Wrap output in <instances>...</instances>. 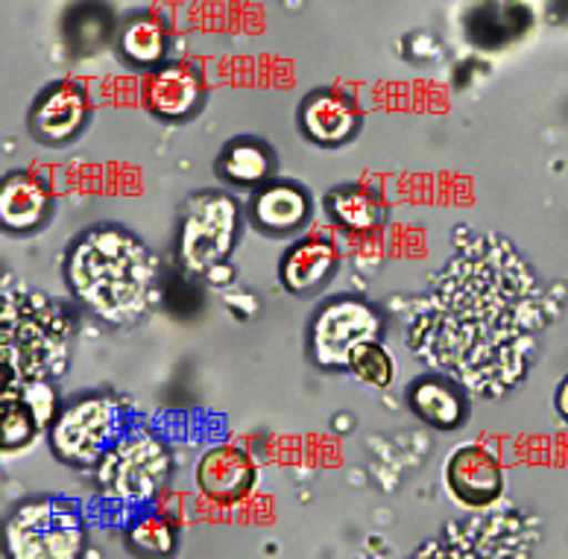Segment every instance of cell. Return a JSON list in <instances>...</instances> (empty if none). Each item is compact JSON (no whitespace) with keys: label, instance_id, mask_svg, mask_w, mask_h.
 <instances>
[{"label":"cell","instance_id":"4","mask_svg":"<svg viewBox=\"0 0 568 559\" xmlns=\"http://www.w3.org/2000/svg\"><path fill=\"white\" fill-rule=\"evenodd\" d=\"M82 551L85 527L65 501H27L7 525L9 559H80Z\"/></svg>","mask_w":568,"mask_h":559},{"label":"cell","instance_id":"6","mask_svg":"<svg viewBox=\"0 0 568 559\" xmlns=\"http://www.w3.org/2000/svg\"><path fill=\"white\" fill-rule=\"evenodd\" d=\"M237 211L229 196H200L191 203L182 232V258L191 270H209L226 258L235 241Z\"/></svg>","mask_w":568,"mask_h":559},{"label":"cell","instance_id":"7","mask_svg":"<svg viewBox=\"0 0 568 559\" xmlns=\"http://www.w3.org/2000/svg\"><path fill=\"white\" fill-rule=\"evenodd\" d=\"M378 337V316L364 302L343 299L332 302L314 319V357L323 366H349L352 352L361 343Z\"/></svg>","mask_w":568,"mask_h":559},{"label":"cell","instance_id":"15","mask_svg":"<svg viewBox=\"0 0 568 559\" xmlns=\"http://www.w3.org/2000/svg\"><path fill=\"white\" fill-rule=\"evenodd\" d=\"M334 270V250L328 241H302V244L293 246L287 255H284L282 276L284 284L296 293L314 291L328 278V273Z\"/></svg>","mask_w":568,"mask_h":559},{"label":"cell","instance_id":"21","mask_svg":"<svg viewBox=\"0 0 568 559\" xmlns=\"http://www.w3.org/2000/svg\"><path fill=\"white\" fill-rule=\"evenodd\" d=\"M41 421L30 407L16 396V393H3V446L18 448L24 446L27 439L39 430Z\"/></svg>","mask_w":568,"mask_h":559},{"label":"cell","instance_id":"8","mask_svg":"<svg viewBox=\"0 0 568 559\" xmlns=\"http://www.w3.org/2000/svg\"><path fill=\"white\" fill-rule=\"evenodd\" d=\"M118 428V410L109 398H85L53 425V448L71 463H91L106 451Z\"/></svg>","mask_w":568,"mask_h":559},{"label":"cell","instance_id":"19","mask_svg":"<svg viewBox=\"0 0 568 559\" xmlns=\"http://www.w3.org/2000/svg\"><path fill=\"white\" fill-rule=\"evenodd\" d=\"M121 48L132 62H139V65H153V62H159L164 53V27L159 24V21H153V18H139V21H132V24L123 30Z\"/></svg>","mask_w":568,"mask_h":559},{"label":"cell","instance_id":"24","mask_svg":"<svg viewBox=\"0 0 568 559\" xmlns=\"http://www.w3.org/2000/svg\"><path fill=\"white\" fill-rule=\"evenodd\" d=\"M557 407H560V414L568 419V378L562 382L560 393H557Z\"/></svg>","mask_w":568,"mask_h":559},{"label":"cell","instance_id":"20","mask_svg":"<svg viewBox=\"0 0 568 559\" xmlns=\"http://www.w3.org/2000/svg\"><path fill=\"white\" fill-rule=\"evenodd\" d=\"M220 171L232 182H258V179L267 176L270 155L258 144H252V141H237L223 155Z\"/></svg>","mask_w":568,"mask_h":559},{"label":"cell","instance_id":"3","mask_svg":"<svg viewBox=\"0 0 568 559\" xmlns=\"http://www.w3.org/2000/svg\"><path fill=\"white\" fill-rule=\"evenodd\" d=\"M68 328L62 311L41 293L3 287V373L7 382H44L62 373Z\"/></svg>","mask_w":568,"mask_h":559},{"label":"cell","instance_id":"2","mask_svg":"<svg viewBox=\"0 0 568 559\" xmlns=\"http://www.w3.org/2000/svg\"><path fill=\"white\" fill-rule=\"evenodd\" d=\"M68 278L94 314L114 325H130L153 299L155 261L121 228H98L73 246Z\"/></svg>","mask_w":568,"mask_h":559},{"label":"cell","instance_id":"22","mask_svg":"<svg viewBox=\"0 0 568 559\" xmlns=\"http://www.w3.org/2000/svg\"><path fill=\"white\" fill-rule=\"evenodd\" d=\"M349 366L355 369L357 378H364L369 384H378V387H387L393 382V360L390 355L375 346V343H361L355 352H352Z\"/></svg>","mask_w":568,"mask_h":559},{"label":"cell","instance_id":"1","mask_svg":"<svg viewBox=\"0 0 568 559\" xmlns=\"http://www.w3.org/2000/svg\"><path fill=\"white\" fill-rule=\"evenodd\" d=\"M548 323L542 287L498 235L469 237L407 323V346L469 393L498 398L525 378Z\"/></svg>","mask_w":568,"mask_h":559},{"label":"cell","instance_id":"9","mask_svg":"<svg viewBox=\"0 0 568 559\" xmlns=\"http://www.w3.org/2000/svg\"><path fill=\"white\" fill-rule=\"evenodd\" d=\"M446 480L455 498L469 507H484V504L496 501L504 484L498 460L480 446H466L448 457Z\"/></svg>","mask_w":568,"mask_h":559},{"label":"cell","instance_id":"13","mask_svg":"<svg viewBox=\"0 0 568 559\" xmlns=\"http://www.w3.org/2000/svg\"><path fill=\"white\" fill-rule=\"evenodd\" d=\"M85 121V94L77 85L50 89L33 112V130L39 139L59 144L68 141Z\"/></svg>","mask_w":568,"mask_h":559},{"label":"cell","instance_id":"11","mask_svg":"<svg viewBox=\"0 0 568 559\" xmlns=\"http://www.w3.org/2000/svg\"><path fill=\"white\" fill-rule=\"evenodd\" d=\"M50 205L48 182L36 173H18L0 187V220L9 232H30L39 226Z\"/></svg>","mask_w":568,"mask_h":559},{"label":"cell","instance_id":"17","mask_svg":"<svg viewBox=\"0 0 568 559\" xmlns=\"http://www.w3.org/2000/svg\"><path fill=\"white\" fill-rule=\"evenodd\" d=\"M305 214H308V203L302 191L291 185L270 187L255 203V220L270 232H291L305 220Z\"/></svg>","mask_w":568,"mask_h":559},{"label":"cell","instance_id":"18","mask_svg":"<svg viewBox=\"0 0 568 559\" xmlns=\"http://www.w3.org/2000/svg\"><path fill=\"white\" fill-rule=\"evenodd\" d=\"M328 209L334 211V217L341 220L343 226L355 228V232H366V228L382 223V205H378V200L357 185L334 191L328 196Z\"/></svg>","mask_w":568,"mask_h":559},{"label":"cell","instance_id":"14","mask_svg":"<svg viewBox=\"0 0 568 559\" xmlns=\"http://www.w3.org/2000/svg\"><path fill=\"white\" fill-rule=\"evenodd\" d=\"M203 94V82L200 73L187 65H171L159 71L146 89L150 105L162 118H185L187 112H194V105L200 103Z\"/></svg>","mask_w":568,"mask_h":559},{"label":"cell","instance_id":"23","mask_svg":"<svg viewBox=\"0 0 568 559\" xmlns=\"http://www.w3.org/2000/svg\"><path fill=\"white\" fill-rule=\"evenodd\" d=\"M132 545L144 557H168L173 551L171 527L162 519H144L132 527Z\"/></svg>","mask_w":568,"mask_h":559},{"label":"cell","instance_id":"16","mask_svg":"<svg viewBox=\"0 0 568 559\" xmlns=\"http://www.w3.org/2000/svg\"><path fill=\"white\" fill-rule=\"evenodd\" d=\"M410 405L425 421L430 425H437V428H455L460 425V398L446 382H439V378H423V382H416L410 387Z\"/></svg>","mask_w":568,"mask_h":559},{"label":"cell","instance_id":"12","mask_svg":"<svg viewBox=\"0 0 568 559\" xmlns=\"http://www.w3.org/2000/svg\"><path fill=\"white\" fill-rule=\"evenodd\" d=\"M355 105L341 91H314L302 105V126L320 144H341L355 132Z\"/></svg>","mask_w":568,"mask_h":559},{"label":"cell","instance_id":"5","mask_svg":"<svg viewBox=\"0 0 568 559\" xmlns=\"http://www.w3.org/2000/svg\"><path fill=\"white\" fill-rule=\"evenodd\" d=\"M168 466H171V457L162 448V443L150 437L121 443L109 451L103 466H100V492L106 495L109 501L121 504L150 501L164 487Z\"/></svg>","mask_w":568,"mask_h":559},{"label":"cell","instance_id":"10","mask_svg":"<svg viewBox=\"0 0 568 559\" xmlns=\"http://www.w3.org/2000/svg\"><path fill=\"white\" fill-rule=\"evenodd\" d=\"M196 480L209 498L220 504H232L244 498L252 487V463L241 448H214L200 460Z\"/></svg>","mask_w":568,"mask_h":559}]
</instances>
